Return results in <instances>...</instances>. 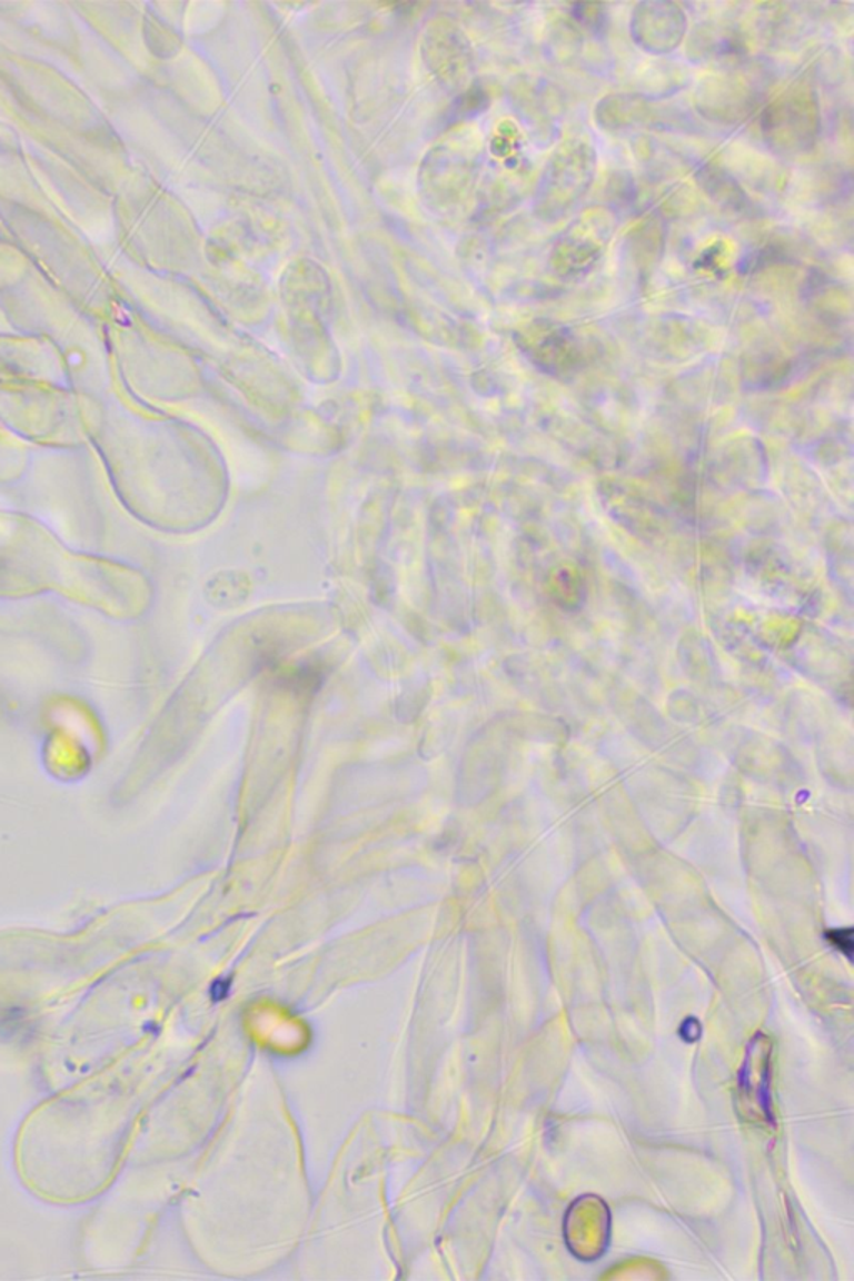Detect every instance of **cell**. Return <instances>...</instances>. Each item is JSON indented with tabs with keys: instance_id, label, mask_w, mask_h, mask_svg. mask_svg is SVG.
<instances>
[{
	"instance_id": "8992f818",
	"label": "cell",
	"mask_w": 854,
	"mask_h": 1281,
	"mask_svg": "<svg viewBox=\"0 0 854 1281\" xmlns=\"http://www.w3.org/2000/svg\"><path fill=\"white\" fill-rule=\"evenodd\" d=\"M649 113V103L637 93H616L600 100L596 107V119L603 129L624 130L643 123Z\"/></svg>"
},
{
	"instance_id": "30bf717a",
	"label": "cell",
	"mask_w": 854,
	"mask_h": 1281,
	"mask_svg": "<svg viewBox=\"0 0 854 1281\" xmlns=\"http://www.w3.org/2000/svg\"><path fill=\"white\" fill-rule=\"evenodd\" d=\"M229 993L230 980H224V977H219V980L214 981L212 986H210V997H212V1001H216V1003L226 1000V997L229 996Z\"/></svg>"
},
{
	"instance_id": "52a82bcc",
	"label": "cell",
	"mask_w": 854,
	"mask_h": 1281,
	"mask_svg": "<svg viewBox=\"0 0 854 1281\" xmlns=\"http://www.w3.org/2000/svg\"><path fill=\"white\" fill-rule=\"evenodd\" d=\"M719 83L721 89L709 87L704 96H706V109L709 112L721 110V119H737L741 113L746 112V107L749 109L756 102V90L746 82V77L729 76L721 79Z\"/></svg>"
},
{
	"instance_id": "ba28073f",
	"label": "cell",
	"mask_w": 854,
	"mask_h": 1281,
	"mask_svg": "<svg viewBox=\"0 0 854 1281\" xmlns=\"http://www.w3.org/2000/svg\"><path fill=\"white\" fill-rule=\"evenodd\" d=\"M696 177L701 189H703L714 202L724 207V209L743 212V210L749 207V199H747L743 187L736 182V179H734L729 172L721 169L719 166L704 163V166L697 170Z\"/></svg>"
},
{
	"instance_id": "8fae6325",
	"label": "cell",
	"mask_w": 854,
	"mask_h": 1281,
	"mask_svg": "<svg viewBox=\"0 0 854 1281\" xmlns=\"http://www.w3.org/2000/svg\"><path fill=\"white\" fill-rule=\"evenodd\" d=\"M830 937L840 950L851 951V947H853V943H851V931H833V933H830Z\"/></svg>"
},
{
	"instance_id": "5b68a950",
	"label": "cell",
	"mask_w": 854,
	"mask_h": 1281,
	"mask_svg": "<svg viewBox=\"0 0 854 1281\" xmlns=\"http://www.w3.org/2000/svg\"><path fill=\"white\" fill-rule=\"evenodd\" d=\"M771 1044L766 1034H756L746 1051L739 1074V1110L753 1123L773 1124L771 1106Z\"/></svg>"
},
{
	"instance_id": "6da1fadb",
	"label": "cell",
	"mask_w": 854,
	"mask_h": 1281,
	"mask_svg": "<svg viewBox=\"0 0 854 1281\" xmlns=\"http://www.w3.org/2000/svg\"><path fill=\"white\" fill-rule=\"evenodd\" d=\"M597 157L593 143L569 139L560 143L544 166L534 193V214L540 222L564 219L590 189Z\"/></svg>"
},
{
	"instance_id": "9c48e42d",
	"label": "cell",
	"mask_w": 854,
	"mask_h": 1281,
	"mask_svg": "<svg viewBox=\"0 0 854 1281\" xmlns=\"http://www.w3.org/2000/svg\"><path fill=\"white\" fill-rule=\"evenodd\" d=\"M570 13L574 19L579 20L584 27L590 30H599L604 26V7L596 6V3H576L570 7Z\"/></svg>"
},
{
	"instance_id": "7a4b0ae2",
	"label": "cell",
	"mask_w": 854,
	"mask_h": 1281,
	"mask_svg": "<svg viewBox=\"0 0 854 1281\" xmlns=\"http://www.w3.org/2000/svg\"><path fill=\"white\" fill-rule=\"evenodd\" d=\"M820 100L810 83L800 80L776 97L761 116L767 146L781 156L811 152L820 137Z\"/></svg>"
},
{
	"instance_id": "3957f363",
	"label": "cell",
	"mask_w": 854,
	"mask_h": 1281,
	"mask_svg": "<svg viewBox=\"0 0 854 1281\" xmlns=\"http://www.w3.org/2000/svg\"><path fill=\"white\" fill-rule=\"evenodd\" d=\"M617 227L610 207L590 206L560 232L550 249L549 264L560 279H580L597 266Z\"/></svg>"
},
{
	"instance_id": "277c9868",
	"label": "cell",
	"mask_w": 854,
	"mask_h": 1281,
	"mask_svg": "<svg viewBox=\"0 0 854 1281\" xmlns=\"http://www.w3.org/2000/svg\"><path fill=\"white\" fill-rule=\"evenodd\" d=\"M686 30V13L673 2L639 3L630 19L634 42L653 56L673 52L683 42Z\"/></svg>"
}]
</instances>
